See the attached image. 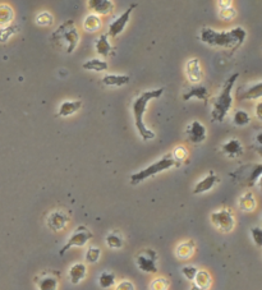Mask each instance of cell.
Listing matches in <instances>:
<instances>
[{
	"mask_svg": "<svg viewBox=\"0 0 262 290\" xmlns=\"http://www.w3.org/2000/svg\"><path fill=\"white\" fill-rule=\"evenodd\" d=\"M247 32L242 27H235L230 31H215L212 28L205 27L201 30L200 40L203 44L210 46L224 47V49H234L237 50L240 45L246 41Z\"/></svg>",
	"mask_w": 262,
	"mask_h": 290,
	"instance_id": "1",
	"label": "cell"
},
{
	"mask_svg": "<svg viewBox=\"0 0 262 290\" xmlns=\"http://www.w3.org/2000/svg\"><path fill=\"white\" fill-rule=\"evenodd\" d=\"M162 94H164V88H155V90L145 91L140 96L136 97L133 100V104H132L134 124H136V128H137L138 133H140V136L144 141L153 140L155 138V133L151 129L147 128L144 122V115L145 112H146L147 104L150 103L151 100L159 99Z\"/></svg>",
	"mask_w": 262,
	"mask_h": 290,
	"instance_id": "2",
	"label": "cell"
},
{
	"mask_svg": "<svg viewBox=\"0 0 262 290\" xmlns=\"http://www.w3.org/2000/svg\"><path fill=\"white\" fill-rule=\"evenodd\" d=\"M50 41L54 46L63 49L66 53L72 54L79 42V34L75 28V22L69 19L63 23L60 27H58V30L53 32Z\"/></svg>",
	"mask_w": 262,
	"mask_h": 290,
	"instance_id": "3",
	"label": "cell"
},
{
	"mask_svg": "<svg viewBox=\"0 0 262 290\" xmlns=\"http://www.w3.org/2000/svg\"><path fill=\"white\" fill-rule=\"evenodd\" d=\"M239 74L234 73V74L229 77L225 81L224 86H223L220 94L214 101V109L211 111V116L215 122H223L225 116L228 115L229 110H230L231 105H233V97H231V90L234 87L235 82H237Z\"/></svg>",
	"mask_w": 262,
	"mask_h": 290,
	"instance_id": "4",
	"label": "cell"
},
{
	"mask_svg": "<svg viewBox=\"0 0 262 290\" xmlns=\"http://www.w3.org/2000/svg\"><path fill=\"white\" fill-rule=\"evenodd\" d=\"M177 164H178V162L175 161L172 153H166V155H164L161 159L157 160L156 162H153L152 165L147 166L144 170H140V172L132 174L131 178H129V181H131L132 185H137L140 184V183H142V181H146V179L153 177V175H156L159 174V173L165 172L168 169L173 168V166H175Z\"/></svg>",
	"mask_w": 262,
	"mask_h": 290,
	"instance_id": "5",
	"label": "cell"
},
{
	"mask_svg": "<svg viewBox=\"0 0 262 290\" xmlns=\"http://www.w3.org/2000/svg\"><path fill=\"white\" fill-rule=\"evenodd\" d=\"M157 256L156 251L146 248L141 251L136 257V263L142 272L146 274H156L157 272Z\"/></svg>",
	"mask_w": 262,
	"mask_h": 290,
	"instance_id": "6",
	"label": "cell"
},
{
	"mask_svg": "<svg viewBox=\"0 0 262 290\" xmlns=\"http://www.w3.org/2000/svg\"><path fill=\"white\" fill-rule=\"evenodd\" d=\"M92 238V231L88 228H86L84 225H81L75 229L72 233V235L67 240V243L62 247V250L59 251L60 256H64L67 251H69L72 247H83L86 246L88 240Z\"/></svg>",
	"mask_w": 262,
	"mask_h": 290,
	"instance_id": "7",
	"label": "cell"
},
{
	"mask_svg": "<svg viewBox=\"0 0 262 290\" xmlns=\"http://www.w3.org/2000/svg\"><path fill=\"white\" fill-rule=\"evenodd\" d=\"M210 218H211L212 225L220 231H223V233H229V231L234 229V216H233V214L229 210L223 209L219 210V211L212 212Z\"/></svg>",
	"mask_w": 262,
	"mask_h": 290,
	"instance_id": "8",
	"label": "cell"
},
{
	"mask_svg": "<svg viewBox=\"0 0 262 290\" xmlns=\"http://www.w3.org/2000/svg\"><path fill=\"white\" fill-rule=\"evenodd\" d=\"M60 274L56 271H45L36 276L35 283L38 290H58Z\"/></svg>",
	"mask_w": 262,
	"mask_h": 290,
	"instance_id": "9",
	"label": "cell"
},
{
	"mask_svg": "<svg viewBox=\"0 0 262 290\" xmlns=\"http://www.w3.org/2000/svg\"><path fill=\"white\" fill-rule=\"evenodd\" d=\"M136 6H137V4H132V5H129L128 9L124 10L118 18H115L112 23H110L108 36H110V37H116L118 35H120L124 31L125 26H127V23H128L129 21V17H131L132 12L136 9Z\"/></svg>",
	"mask_w": 262,
	"mask_h": 290,
	"instance_id": "10",
	"label": "cell"
},
{
	"mask_svg": "<svg viewBox=\"0 0 262 290\" xmlns=\"http://www.w3.org/2000/svg\"><path fill=\"white\" fill-rule=\"evenodd\" d=\"M186 133L188 136V141L192 142V144H201L207 137L206 127L201 122H198V120H193V122L190 123L188 125Z\"/></svg>",
	"mask_w": 262,
	"mask_h": 290,
	"instance_id": "11",
	"label": "cell"
},
{
	"mask_svg": "<svg viewBox=\"0 0 262 290\" xmlns=\"http://www.w3.org/2000/svg\"><path fill=\"white\" fill-rule=\"evenodd\" d=\"M69 222V218L66 212L54 211L47 218V226L53 231H60L66 228Z\"/></svg>",
	"mask_w": 262,
	"mask_h": 290,
	"instance_id": "12",
	"label": "cell"
},
{
	"mask_svg": "<svg viewBox=\"0 0 262 290\" xmlns=\"http://www.w3.org/2000/svg\"><path fill=\"white\" fill-rule=\"evenodd\" d=\"M87 5L96 16H108L114 10L112 0H88Z\"/></svg>",
	"mask_w": 262,
	"mask_h": 290,
	"instance_id": "13",
	"label": "cell"
},
{
	"mask_svg": "<svg viewBox=\"0 0 262 290\" xmlns=\"http://www.w3.org/2000/svg\"><path fill=\"white\" fill-rule=\"evenodd\" d=\"M186 73L190 83H197L202 79V68L198 59H192L186 66Z\"/></svg>",
	"mask_w": 262,
	"mask_h": 290,
	"instance_id": "14",
	"label": "cell"
},
{
	"mask_svg": "<svg viewBox=\"0 0 262 290\" xmlns=\"http://www.w3.org/2000/svg\"><path fill=\"white\" fill-rule=\"evenodd\" d=\"M216 183H219V178L215 175V173L210 172L209 174L202 179V181H200L196 185H194L193 193L194 194L205 193V192H207V190H210L211 188L215 187Z\"/></svg>",
	"mask_w": 262,
	"mask_h": 290,
	"instance_id": "15",
	"label": "cell"
},
{
	"mask_svg": "<svg viewBox=\"0 0 262 290\" xmlns=\"http://www.w3.org/2000/svg\"><path fill=\"white\" fill-rule=\"evenodd\" d=\"M194 97L198 99V100H202L206 103L207 99H209V91H207V88L205 87V86H198V84H196V86H192L189 90L186 91L183 94L184 101H188L190 100V99H194Z\"/></svg>",
	"mask_w": 262,
	"mask_h": 290,
	"instance_id": "16",
	"label": "cell"
},
{
	"mask_svg": "<svg viewBox=\"0 0 262 290\" xmlns=\"http://www.w3.org/2000/svg\"><path fill=\"white\" fill-rule=\"evenodd\" d=\"M86 275H87V267H86L84 263H81V262L75 263L72 267L69 268V272H68L69 280H71V283L75 285L81 283V281L86 278Z\"/></svg>",
	"mask_w": 262,
	"mask_h": 290,
	"instance_id": "17",
	"label": "cell"
},
{
	"mask_svg": "<svg viewBox=\"0 0 262 290\" xmlns=\"http://www.w3.org/2000/svg\"><path fill=\"white\" fill-rule=\"evenodd\" d=\"M82 108V101L75 100V101H64L62 103V105L59 106V111H58V116H62V118H67V116H71L73 114L78 111Z\"/></svg>",
	"mask_w": 262,
	"mask_h": 290,
	"instance_id": "18",
	"label": "cell"
},
{
	"mask_svg": "<svg viewBox=\"0 0 262 290\" xmlns=\"http://www.w3.org/2000/svg\"><path fill=\"white\" fill-rule=\"evenodd\" d=\"M222 151L229 157H235L243 152V146L237 138H230L222 146Z\"/></svg>",
	"mask_w": 262,
	"mask_h": 290,
	"instance_id": "19",
	"label": "cell"
},
{
	"mask_svg": "<svg viewBox=\"0 0 262 290\" xmlns=\"http://www.w3.org/2000/svg\"><path fill=\"white\" fill-rule=\"evenodd\" d=\"M129 75L125 74H106L103 78V83L106 86H114V87H120L129 83Z\"/></svg>",
	"mask_w": 262,
	"mask_h": 290,
	"instance_id": "20",
	"label": "cell"
},
{
	"mask_svg": "<svg viewBox=\"0 0 262 290\" xmlns=\"http://www.w3.org/2000/svg\"><path fill=\"white\" fill-rule=\"evenodd\" d=\"M194 248H196V246H194L193 240H187V242H183L177 247L175 253H177V257L179 259H188L194 253Z\"/></svg>",
	"mask_w": 262,
	"mask_h": 290,
	"instance_id": "21",
	"label": "cell"
},
{
	"mask_svg": "<svg viewBox=\"0 0 262 290\" xmlns=\"http://www.w3.org/2000/svg\"><path fill=\"white\" fill-rule=\"evenodd\" d=\"M109 36L106 34L101 35L100 37L97 38L96 44H95V47H96V53L99 55L104 56V58H108L112 53V45L109 42Z\"/></svg>",
	"mask_w": 262,
	"mask_h": 290,
	"instance_id": "22",
	"label": "cell"
},
{
	"mask_svg": "<svg viewBox=\"0 0 262 290\" xmlns=\"http://www.w3.org/2000/svg\"><path fill=\"white\" fill-rule=\"evenodd\" d=\"M262 95V83L261 82H257L256 84H253L252 87L247 88L244 92L242 94H238L239 100H256L260 99Z\"/></svg>",
	"mask_w": 262,
	"mask_h": 290,
	"instance_id": "23",
	"label": "cell"
},
{
	"mask_svg": "<svg viewBox=\"0 0 262 290\" xmlns=\"http://www.w3.org/2000/svg\"><path fill=\"white\" fill-rule=\"evenodd\" d=\"M82 68L86 69V71H92V72H105V71H108L109 66L105 60L91 59L84 62L82 64Z\"/></svg>",
	"mask_w": 262,
	"mask_h": 290,
	"instance_id": "24",
	"label": "cell"
},
{
	"mask_svg": "<svg viewBox=\"0 0 262 290\" xmlns=\"http://www.w3.org/2000/svg\"><path fill=\"white\" fill-rule=\"evenodd\" d=\"M101 25H103V22H101L100 17L96 16V14H90L84 19L83 28L88 32H95L97 30H100Z\"/></svg>",
	"mask_w": 262,
	"mask_h": 290,
	"instance_id": "25",
	"label": "cell"
},
{
	"mask_svg": "<svg viewBox=\"0 0 262 290\" xmlns=\"http://www.w3.org/2000/svg\"><path fill=\"white\" fill-rule=\"evenodd\" d=\"M239 207L243 211H253V210L256 209V198H255V196L251 192L244 193L243 196L240 197Z\"/></svg>",
	"mask_w": 262,
	"mask_h": 290,
	"instance_id": "26",
	"label": "cell"
},
{
	"mask_svg": "<svg viewBox=\"0 0 262 290\" xmlns=\"http://www.w3.org/2000/svg\"><path fill=\"white\" fill-rule=\"evenodd\" d=\"M193 281L194 285H197V287L201 288V289L209 290L210 285H211V276H210L209 272L205 271V270H201V271L198 270Z\"/></svg>",
	"mask_w": 262,
	"mask_h": 290,
	"instance_id": "27",
	"label": "cell"
},
{
	"mask_svg": "<svg viewBox=\"0 0 262 290\" xmlns=\"http://www.w3.org/2000/svg\"><path fill=\"white\" fill-rule=\"evenodd\" d=\"M106 244L112 250H119L123 247V237L118 231H112L106 237Z\"/></svg>",
	"mask_w": 262,
	"mask_h": 290,
	"instance_id": "28",
	"label": "cell"
},
{
	"mask_svg": "<svg viewBox=\"0 0 262 290\" xmlns=\"http://www.w3.org/2000/svg\"><path fill=\"white\" fill-rule=\"evenodd\" d=\"M114 284H115V275L110 271L101 272L100 276H99V285H100V288L109 289Z\"/></svg>",
	"mask_w": 262,
	"mask_h": 290,
	"instance_id": "29",
	"label": "cell"
},
{
	"mask_svg": "<svg viewBox=\"0 0 262 290\" xmlns=\"http://www.w3.org/2000/svg\"><path fill=\"white\" fill-rule=\"evenodd\" d=\"M14 13L9 5H0V26L9 25L13 21Z\"/></svg>",
	"mask_w": 262,
	"mask_h": 290,
	"instance_id": "30",
	"label": "cell"
},
{
	"mask_svg": "<svg viewBox=\"0 0 262 290\" xmlns=\"http://www.w3.org/2000/svg\"><path fill=\"white\" fill-rule=\"evenodd\" d=\"M233 122L238 127H244V125H247L251 122V116L244 110H237L234 112V116H233Z\"/></svg>",
	"mask_w": 262,
	"mask_h": 290,
	"instance_id": "31",
	"label": "cell"
},
{
	"mask_svg": "<svg viewBox=\"0 0 262 290\" xmlns=\"http://www.w3.org/2000/svg\"><path fill=\"white\" fill-rule=\"evenodd\" d=\"M101 256V251L100 248H97V247H90L86 252V261L88 263H96L99 261Z\"/></svg>",
	"mask_w": 262,
	"mask_h": 290,
	"instance_id": "32",
	"label": "cell"
},
{
	"mask_svg": "<svg viewBox=\"0 0 262 290\" xmlns=\"http://www.w3.org/2000/svg\"><path fill=\"white\" fill-rule=\"evenodd\" d=\"M18 28L16 26H6V27H1L0 30V42H5L12 35L17 34Z\"/></svg>",
	"mask_w": 262,
	"mask_h": 290,
	"instance_id": "33",
	"label": "cell"
},
{
	"mask_svg": "<svg viewBox=\"0 0 262 290\" xmlns=\"http://www.w3.org/2000/svg\"><path fill=\"white\" fill-rule=\"evenodd\" d=\"M53 22H54L53 16H51L50 13H47V12L40 13L37 17V19H36V23H37L38 26H42V27H46V26L53 25Z\"/></svg>",
	"mask_w": 262,
	"mask_h": 290,
	"instance_id": "34",
	"label": "cell"
},
{
	"mask_svg": "<svg viewBox=\"0 0 262 290\" xmlns=\"http://www.w3.org/2000/svg\"><path fill=\"white\" fill-rule=\"evenodd\" d=\"M169 281L165 278H156L150 284V290H168Z\"/></svg>",
	"mask_w": 262,
	"mask_h": 290,
	"instance_id": "35",
	"label": "cell"
},
{
	"mask_svg": "<svg viewBox=\"0 0 262 290\" xmlns=\"http://www.w3.org/2000/svg\"><path fill=\"white\" fill-rule=\"evenodd\" d=\"M197 272H198V268L194 267V266L188 265V266H184V267H182V274H183L184 278L189 281L194 280Z\"/></svg>",
	"mask_w": 262,
	"mask_h": 290,
	"instance_id": "36",
	"label": "cell"
},
{
	"mask_svg": "<svg viewBox=\"0 0 262 290\" xmlns=\"http://www.w3.org/2000/svg\"><path fill=\"white\" fill-rule=\"evenodd\" d=\"M172 155H173V157H174L175 161H177V162H182V161H183V160L187 159L188 151H187V148H186V147H184V146H178V147H175L174 152H173Z\"/></svg>",
	"mask_w": 262,
	"mask_h": 290,
	"instance_id": "37",
	"label": "cell"
},
{
	"mask_svg": "<svg viewBox=\"0 0 262 290\" xmlns=\"http://www.w3.org/2000/svg\"><path fill=\"white\" fill-rule=\"evenodd\" d=\"M251 234H252V239L257 247L262 246V230L261 228L256 226V228L251 229Z\"/></svg>",
	"mask_w": 262,
	"mask_h": 290,
	"instance_id": "38",
	"label": "cell"
},
{
	"mask_svg": "<svg viewBox=\"0 0 262 290\" xmlns=\"http://www.w3.org/2000/svg\"><path fill=\"white\" fill-rule=\"evenodd\" d=\"M235 9L233 6H226V8H222L220 10V18L223 19H233L235 17Z\"/></svg>",
	"mask_w": 262,
	"mask_h": 290,
	"instance_id": "39",
	"label": "cell"
},
{
	"mask_svg": "<svg viewBox=\"0 0 262 290\" xmlns=\"http://www.w3.org/2000/svg\"><path fill=\"white\" fill-rule=\"evenodd\" d=\"M134 284L129 280H123L120 281L118 285L115 287V290H134Z\"/></svg>",
	"mask_w": 262,
	"mask_h": 290,
	"instance_id": "40",
	"label": "cell"
},
{
	"mask_svg": "<svg viewBox=\"0 0 262 290\" xmlns=\"http://www.w3.org/2000/svg\"><path fill=\"white\" fill-rule=\"evenodd\" d=\"M261 110H262V104L259 103V104H257V106H256V114H257V118H259L260 120H261V119H262Z\"/></svg>",
	"mask_w": 262,
	"mask_h": 290,
	"instance_id": "41",
	"label": "cell"
},
{
	"mask_svg": "<svg viewBox=\"0 0 262 290\" xmlns=\"http://www.w3.org/2000/svg\"><path fill=\"white\" fill-rule=\"evenodd\" d=\"M190 290H206V289H201V288H198L197 287V285H192V287H190Z\"/></svg>",
	"mask_w": 262,
	"mask_h": 290,
	"instance_id": "42",
	"label": "cell"
}]
</instances>
